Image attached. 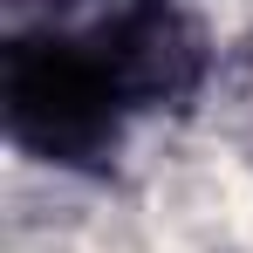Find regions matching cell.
<instances>
[{"label":"cell","mask_w":253,"mask_h":253,"mask_svg":"<svg viewBox=\"0 0 253 253\" xmlns=\"http://www.w3.org/2000/svg\"><path fill=\"white\" fill-rule=\"evenodd\" d=\"M89 42H96V55H103V69L124 89L130 110H171L206 76V35L178 7H130Z\"/></svg>","instance_id":"obj_2"},{"label":"cell","mask_w":253,"mask_h":253,"mask_svg":"<svg viewBox=\"0 0 253 253\" xmlns=\"http://www.w3.org/2000/svg\"><path fill=\"white\" fill-rule=\"evenodd\" d=\"M7 130L48 165H103L130 103L110 83L96 42H14L7 55Z\"/></svg>","instance_id":"obj_1"}]
</instances>
